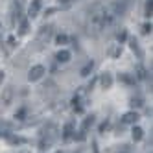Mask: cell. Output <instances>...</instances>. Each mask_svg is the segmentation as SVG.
Masks as SVG:
<instances>
[{"label":"cell","mask_w":153,"mask_h":153,"mask_svg":"<svg viewBox=\"0 0 153 153\" xmlns=\"http://www.w3.org/2000/svg\"><path fill=\"white\" fill-rule=\"evenodd\" d=\"M39 9H41V0H33L31 2V6H30V9H28V15L33 19V17H37L39 15Z\"/></svg>","instance_id":"obj_6"},{"label":"cell","mask_w":153,"mask_h":153,"mask_svg":"<svg viewBox=\"0 0 153 153\" xmlns=\"http://www.w3.org/2000/svg\"><path fill=\"white\" fill-rule=\"evenodd\" d=\"M131 135H133V140H135V142H138L142 137H144V131H142V127H133Z\"/></svg>","instance_id":"obj_10"},{"label":"cell","mask_w":153,"mask_h":153,"mask_svg":"<svg viewBox=\"0 0 153 153\" xmlns=\"http://www.w3.org/2000/svg\"><path fill=\"white\" fill-rule=\"evenodd\" d=\"M28 33V20H22V24H20V35Z\"/></svg>","instance_id":"obj_15"},{"label":"cell","mask_w":153,"mask_h":153,"mask_svg":"<svg viewBox=\"0 0 153 153\" xmlns=\"http://www.w3.org/2000/svg\"><path fill=\"white\" fill-rule=\"evenodd\" d=\"M138 113H135V111H129V113H126L124 116H122V122L124 124H137L138 122Z\"/></svg>","instance_id":"obj_5"},{"label":"cell","mask_w":153,"mask_h":153,"mask_svg":"<svg viewBox=\"0 0 153 153\" xmlns=\"http://www.w3.org/2000/svg\"><path fill=\"white\" fill-rule=\"evenodd\" d=\"M56 59H57L59 63H67V61H70V52H68V50H59L57 56H56Z\"/></svg>","instance_id":"obj_7"},{"label":"cell","mask_w":153,"mask_h":153,"mask_svg":"<svg viewBox=\"0 0 153 153\" xmlns=\"http://www.w3.org/2000/svg\"><path fill=\"white\" fill-rule=\"evenodd\" d=\"M131 4H133V0H114L113 4H109V7H111V11L114 13V17H122V15L127 13Z\"/></svg>","instance_id":"obj_1"},{"label":"cell","mask_w":153,"mask_h":153,"mask_svg":"<svg viewBox=\"0 0 153 153\" xmlns=\"http://www.w3.org/2000/svg\"><path fill=\"white\" fill-rule=\"evenodd\" d=\"M72 133H74V124L70 122V124L65 126V129H63V138H70Z\"/></svg>","instance_id":"obj_11"},{"label":"cell","mask_w":153,"mask_h":153,"mask_svg":"<svg viewBox=\"0 0 153 153\" xmlns=\"http://www.w3.org/2000/svg\"><path fill=\"white\" fill-rule=\"evenodd\" d=\"M120 79H122V81H127V83H135V81L131 79L129 76H126V74H122V76H120Z\"/></svg>","instance_id":"obj_19"},{"label":"cell","mask_w":153,"mask_h":153,"mask_svg":"<svg viewBox=\"0 0 153 153\" xmlns=\"http://www.w3.org/2000/svg\"><path fill=\"white\" fill-rule=\"evenodd\" d=\"M19 153H28V151H26V149H24V151H19Z\"/></svg>","instance_id":"obj_25"},{"label":"cell","mask_w":153,"mask_h":153,"mask_svg":"<svg viewBox=\"0 0 153 153\" xmlns=\"http://www.w3.org/2000/svg\"><path fill=\"white\" fill-rule=\"evenodd\" d=\"M13 94H15L13 87H7V89H4L2 96H0V107H7L9 103H11V102H13Z\"/></svg>","instance_id":"obj_2"},{"label":"cell","mask_w":153,"mask_h":153,"mask_svg":"<svg viewBox=\"0 0 153 153\" xmlns=\"http://www.w3.org/2000/svg\"><path fill=\"white\" fill-rule=\"evenodd\" d=\"M111 53H113V56H120V53H122V50L116 46V48H113V50H111Z\"/></svg>","instance_id":"obj_23"},{"label":"cell","mask_w":153,"mask_h":153,"mask_svg":"<svg viewBox=\"0 0 153 153\" xmlns=\"http://www.w3.org/2000/svg\"><path fill=\"white\" fill-rule=\"evenodd\" d=\"M4 81V72H0V83Z\"/></svg>","instance_id":"obj_24"},{"label":"cell","mask_w":153,"mask_h":153,"mask_svg":"<svg viewBox=\"0 0 153 153\" xmlns=\"http://www.w3.org/2000/svg\"><path fill=\"white\" fill-rule=\"evenodd\" d=\"M4 129H9L7 122H0V135H4Z\"/></svg>","instance_id":"obj_17"},{"label":"cell","mask_w":153,"mask_h":153,"mask_svg":"<svg viewBox=\"0 0 153 153\" xmlns=\"http://www.w3.org/2000/svg\"><path fill=\"white\" fill-rule=\"evenodd\" d=\"M56 41H57V45H65L67 42V35H57Z\"/></svg>","instance_id":"obj_16"},{"label":"cell","mask_w":153,"mask_h":153,"mask_svg":"<svg viewBox=\"0 0 153 153\" xmlns=\"http://www.w3.org/2000/svg\"><path fill=\"white\" fill-rule=\"evenodd\" d=\"M137 72H138L137 76H138V78H140V79H142V78H146V70H144V68H142V67H138V70H137Z\"/></svg>","instance_id":"obj_18"},{"label":"cell","mask_w":153,"mask_h":153,"mask_svg":"<svg viewBox=\"0 0 153 153\" xmlns=\"http://www.w3.org/2000/svg\"><path fill=\"white\" fill-rule=\"evenodd\" d=\"M151 13H153V0H148V2H146V9H144V15L148 19H151Z\"/></svg>","instance_id":"obj_13"},{"label":"cell","mask_w":153,"mask_h":153,"mask_svg":"<svg viewBox=\"0 0 153 153\" xmlns=\"http://www.w3.org/2000/svg\"><path fill=\"white\" fill-rule=\"evenodd\" d=\"M142 31H144V33H149V31H151V22H149V24H144Z\"/></svg>","instance_id":"obj_22"},{"label":"cell","mask_w":153,"mask_h":153,"mask_svg":"<svg viewBox=\"0 0 153 153\" xmlns=\"http://www.w3.org/2000/svg\"><path fill=\"white\" fill-rule=\"evenodd\" d=\"M52 35V26H42L41 28V33H39V41H48V37Z\"/></svg>","instance_id":"obj_8"},{"label":"cell","mask_w":153,"mask_h":153,"mask_svg":"<svg viewBox=\"0 0 153 153\" xmlns=\"http://www.w3.org/2000/svg\"><path fill=\"white\" fill-rule=\"evenodd\" d=\"M126 37H127V33H126V31L122 30V31H120V33H118V41H120V42H122V41H124Z\"/></svg>","instance_id":"obj_21"},{"label":"cell","mask_w":153,"mask_h":153,"mask_svg":"<svg viewBox=\"0 0 153 153\" xmlns=\"http://www.w3.org/2000/svg\"><path fill=\"white\" fill-rule=\"evenodd\" d=\"M53 131H56V127L52 129V133H48V135H45L41 138V142H39V149H46V148H50L52 144H53V140H56V133H53Z\"/></svg>","instance_id":"obj_4"},{"label":"cell","mask_w":153,"mask_h":153,"mask_svg":"<svg viewBox=\"0 0 153 153\" xmlns=\"http://www.w3.org/2000/svg\"><path fill=\"white\" fill-rule=\"evenodd\" d=\"M111 85H113V78H111V74H103L102 76V87L103 89H111Z\"/></svg>","instance_id":"obj_9"},{"label":"cell","mask_w":153,"mask_h":153,"mask_svg":"<svg viewBox=\"0 0 153 153\" xmlns=\"http://www.w3.org/2000/svg\"><path fill=\"white\" fill-rule=\"evenodd\" d=\"M92 124H94V116L91 114V116H87V118H85V122H83V126H81V131H87Z\"/></svg>","instance_id":"obj_12"},{"label":"cell","mask_w":153,"mask_h":153,"mask_svg":"<svg viewBox=\"0 0 153 153\" xmlns=\"http://www.w3.org/2000/svg\"><path fill=\"white\" fill-rule=\"evenodd\" d=\"M76 153H79V151H76Z\"/></svg>","instance_id":"obj_26"},{"label":"cell","mask_w":153,"mask_h":153,"mask_svg":"<svg viewBox=\"0 0 153 153\" xmlns=\"http://www.w3.org/2000/svg\"><path fill=\"white\" fill-rule=\"evenodd\" d=\"M131 105H137V107H140V105H142V100H140V98H137V100L133 98V100H131Z\"/></svg>","instance_id":"obj_20"},{"label":"cell","mask_w":153,"mask_h":153,"mask_svg":"<svg viewBox=\"0 0 153 153\" xmlns=\"http://www.w3.org/2000/svg\"><path fill=\"white\" fill-rule=\"evenodd\" d=\"M42 76H45V67H42V65H35V67H31V70L28 74V79L30 81H39Z\"/></svg>","instance_id":"obj_3"},{"label":"cell","mask_w":153,"mask_h":153,"mask_svg":"<svg viewBox=\"0 0 153 153\" xmlns=\"http://www.w3.org/2000/svg\"><path fill=\"white\" fill-rule=\"evenodd\" d=\"M92 67H94V63H92V61H91V63H87L85 67L81 68V76H89V74H91V70H92Z\"/></svg>","instance_id":"obj_14"}]
</instances>
